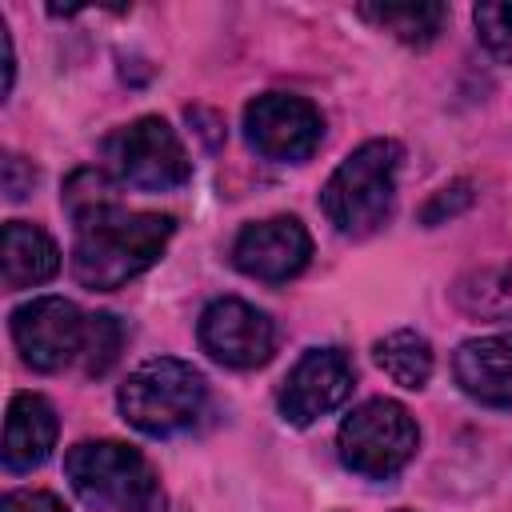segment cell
Listing matches in <instances>:
<instances>
[{
    "mask_svg": "<svg viewBox=\"0 0 512 512\" xmlns=\"http://www.w3.org/2000/svg\"><path fill=\"white\" fill-rule=\"evenodd\" d=\"M176 220L164 212H120L92 220L80 228L72 248V276L92 292H112L152 268L172 240Z\"/></svg>",
    "mask_w": 512,
    "mask_h": 512,
    "instance_id": "obj_1",
    "label": "cell"
},
{
    "mask_svg": "<svg viewBox=\"0 0 512 512\" xmlns=\"http://www.w3.org/2000/svg\"><path fill=\"white\" fill-rule=\"evenodd\" d=\"M72 492L96 512H168L152 464L120 440H84L64 456Z\"/></svg>",
    "mask_w": 512,
    "mask_h": 512,
    "instance_id": "obj_2",
    "label": "cell"
},
{
    "mask_svg": "<svg viewBox=\"0 0 512 512\" xmlns=\"http://www.w3.org/2000/svg\"><path fill=\"white\" fill-rule=\"evenodd\" d=\"M404 148L396 140H368L328 176L320 192V208L328 224L344 236H368L392 216L396 200V172Z\"/></svg>",
    "mask_w": 512,
    "mask_h": 512,
    "instance_id": "obj_3",
    "label": "cell"
},
{
    "mask_svg": "<svg viewBox=\"0 0 512 512\" xmlns=\"http://www.w3.org/2000/svg\"><path fill=\"white\" fill-rule=\"evenodd\" d=\"M208 400V384L204 376L176 360V356H160V360H144L124 384H120V412L132 428H140L144 436H172L184 432L188 424L200 420Z\"/></svg>",
    "mask_w": 512,
    "mask_h": 512,
    "instance_id": "obj_4",
    "label": "cell"
},
{
    "mask_svg": "<svg viewBox=\"0 0 512 512\" xmlns=\"http://www.w3.org/2000/svg\"><path fill=\"white\" fill-rule=\"evenodd\" d=\"M336 448L344 468L368 480H388L396 476L420 448V428L412 412L396 400H364L336 432Z\"/></svg>",
    "mask_w": 512,
    "mask_h": 512,
    "instance_id": "obj_5",
    "label": "cell"
},
{
    "mask_svg": "<svg viewBox=\"0 0 512 512\" xmlns=\"http://www.w3.org/2000/svg\"><path fill=\"white\" fill-rule=\"evenodd\" d=\"M104 156L112 172L140 188V192H168L188 184L192 160L180 144V136L160 120V116H140L124 128H116L104 144Z\"/></svg>",
    "mask_w": 512,
    "mask_h": 512,
    "instance_id": "obj_6",
    "label": "cell"
},
{
    "mask_svg": "<svg viewBox=\"0 0 512 512\" xmlns=\"http://www.w3.org/2000/svg\"><path fill=\"white\" fill-rule=\"evenodd\" d=\"M244 136L260 156L300 164L320 148L324 116L304 96L264 92V96L248 100V108H244Z\"/></svg>",
    "mask_w": 512,
    "mask_h": 512,
    "instance_id": "obj_7",
    "label": "cell"
},
{
    "mask_svg": "<svg viewBox=\"0 0 512 512\" xmlns=\"http://www.w3.org/2000/svg\"><path fill=\"white\" fill-rule=\"evenodd\" d=\"M88 316L64 296H40L12 312V340L20 360L36 372H60L84 352Z\"/></svg>",
    "mask_w": 512,
    "mask_h": 512,
    "instance_id": "obj_8",
    "label": "cell"
},
{
    "mask_svg": "<svg viewBox=\"0 0 512 512\" xmlns=\"http://www.w3.org/2000/svg\"><path fill=\"white\" fill-rule=\"evenodd\" d=\"M200 348L224 368H260L276 352L272 320L244 300H212L200 316Z\"/></svg>",
    "mask_w": 512,
    "mask_h": 512,
    "instance_id": "obj_9",
    "label": "cell"
},
{
    "mask_svg": "<svg viewBox=\"0 0 512 512\" xmlns=\"http://www.w3.org/2000/svg\"><path fill=\"white\" fill-rule=\"evenodd\" d=\"M356 384V368L340 348H312L296 360L280 388V416L296 428L340 408Z\"/></svg>",
    "mask_w": 512,
    "mask_h": 512,
    "instance_id": "obj_10",
    "label": "cell"
},
{
    "mask_svg": "<svg viewBox=\"0 0 512 512\" xmlns=\"http://www.w3.org/2000/svg\"><path fill=\"white\" fill-rule=\"evenodd\" d=\"M312 256V236L296 216H272L260 224H248L232 244V264L244 276L280 284L304 272Z\"/></svg>",
    "mask_w": 512,
    "mask_h": 512,
    "instance_id": "obj_11",
    "label": "cell"
},
{
    "mask_svg": "<svg viewBox=\"0 0 512 512\" xmlns=\"http://www.w3.org/2000/svg\"><path fill=\"white\" fill-rule=\"evenodd\" d=\"M452 368L472 400L492 408H512V332L464 340L456 348Z\"/></svg>",
    "mask_w": 512,
    "mask_h": 512,
    "instance_id": "obj_12",
    "label": "cell"
},
{
    "mask_svg": "<svg viewBox=\"0 0 512 512\" xmlns=\"http://www.w3.org/2000/svg\"><path fill=\"white\" fill-rule=\"evenodd\" d=\"M56 412L44 396L36 392H16L8 404V420H4V468L8 472H32L36 464L48 460V452L56 448Z\"/></svg>",
    "mask_w": 512,
    "mask_h": 512,
    "instance_id": "obj_13",
    "label": "cell"
},
{
    "mask_svg": "<svg viewBox=\"0 0 512 512\" xmlns=\"http://www.w3.org/2000/svg\"><path fill=\"white\" fill-rule=\"evenodd\" d=\"M0 252H4V288H8V292L44 284V280H52L56 268H60V248H56V240H52L44 228L24 224V220H8V224H4Z\"/></svg>",
    "mask_w": 512,
    "mask_h": 512,
    "instance_id": "obj_14",
    "label": "cell"
},
{
    "mask_svg": "<svg viewBox=\"0 0 512 512\" xmlns=\"http://www.w3.org/2000/svg\"><path fill=\"white\" fill-rule=\"evenodd\" d=\"M360 16L368 24H376L380 32H392L396 40L412 44V48H424L440 36L444 20H448V8L436 4V0H404V4H360Z\"/></svg>",
    "mask_w": 512,
    "mask_h": 512,
    "instance_id": "obj_15",
    "label": "cell"
},
{
    "mask_svg": "<svg viewBox=\"0 0 512 512\" xmlns=\"http://www.w3.org/2000/svg\"><path fill=\"white\" fill-rule=\"evenodd\" d=\"M452 300L460 312L480 320H508L512 316V264L472 268L452 284Z\"/></svg>",
    "mask_w": 512,
    "mask_h": 512,
    "instance_id": "obj_16",
    "label": "cell"
},
{
    "mask_svg": "<svg viewBox=\"0 0 512 512\" xmlns=\"http://www.w3.org/2000/svg\"><path fill=\"white\" fill-rule=\"evenodd\" d=\"M372 356H376V364L400 384V388H424L428 384V376H432V344L420 336V332H412V328H396V332H388V336H380L376 340V348H372Z\"/></svg>",
    "mask_w": 512,
    "mask_h": 512,
    "instance_id": "obj_17",
    "label": "cell"
},
{
    "mask_svg": "<svg viewBox=\"0 0 512 512\" xmlns=\"http://www.w3.org/2000/svg\"><path fill=\"white\" fill-rule=\"evenodd\" d=\"M68 216L76 220V228L108 216L116 208V184L108 180V172L100 168H76L68 180H64V192H60Z\"/></svg>",
    "mask_w": 512,
    "mask_h": 512,
    "instance_id": "obj_18",
    "label": "cell"
},
{
    "mask_svg": "<svg viewBox=\"0 0 512 512\" xmlns=\"http://www.w3.org/2000/svg\"><path fill=\"white\" fill-rule=\"evenodd\" d=\"M120 344H124V328L112 312H96L88 316V336H84V372L88 376H104L116 356H120Z\"/></svg>",
    "mask_w": 512,
    "mask_h": 512,
    "instance_id": "obj_19",
    "label": "cell"
},
{
    "mask_svg": "<svg viewBox=\"0 0 512 512\" xmlns=\"http://www.w3.org/2000/svg\"><path fill=\"white\" fill-rule=\"evenodd\" d=\"M472 20L480 28L484 48L500 60H512V4H476Z\"/></svg>",
    "mask_w": 512,
    "mask_h": 512,
    "instance_id": "obj_20",
    "label": "cell"
},
{
    "mask_svg": "<svg viewBox=\"0 0 512 512\" xmlns=\"http://www.w3.org/2000/svg\"><path fill=\"white\" fill-rule=\"evenodd\" d=\"M472 204V184L468 180H456V184H448V188H440L428 204H424V212H420V220L424 224H444L448 216H456V212H464Z\"/></svg>",
    "mask_w": 512,
    "mask_h": 512,
    "instance_id": "obj_21",
    "label": "cell"
},
{
    "mask_svg": "<svg viewBox=\"0 0 512 512\" xmlns=\"http://www.w3.org/2000/svg\"><path fill=\"white\" fill-rule=\"evenodd\" d=\"M32 184H36V168H32L24 156L8 152V156H4V196L16 204V200H24V196L32 192Z\"/></svg>",
    "mask_w": 512,
    "mask_h": 512,
    "instance_id": "obj_22",
    "label": "cell"
},
{
    "mask_svg": "<svg viewBox=\"0 0 512 512\" xmlns=\"http://www.w3.org/2000/svg\"><path fill=\"white\" fill-rule=\"evenodd\" d=\"M0 512H68L52 492H32V488H20V492H8Z\"/></svg>",
    "mask_w": 512,
    "mask_h": 512,
    "instance_id": "obj_23",
    "label": "cell"
},
{
    "mask_svg": "<svg viewBox=\"0 0 512 512\" xmlns=\"http://www.w3.org/2000/svg\"><path fill=\"white\" fill-rule=\"evenodd\" d=\"M0 48H4V96L12 92V80H16V56H12V36H8V24L0 20Z\"/></svg>",
    "mask_w": 512,
    "mask_h": 512,
    "instance_id": "obj_24",
    "label": "cell"
}]
</instances>
